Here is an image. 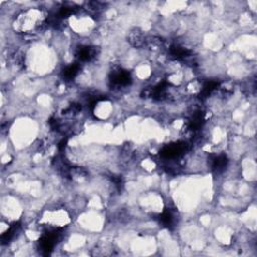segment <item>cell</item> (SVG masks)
I'll use <instances>...</instances> for the list:
<instances>
[{
  "label": "cell",
  "mask_w": 257,
  "mask_h": 257,
  "mask_svg": "<svg viewBox=\"0 0 257 257\" xmlns=\"http://www.w3.org/2000/svg\"><path fill=\"white\" fill-rule=\"evenodd\" d=\"M79 72H80V63L76 61L65 67L62 72V76L65 80H73L76 77Z\"/></svg>",
  "instance_id": "6"
},
{
  "label": "cell",
  "mask_w": 257,
  "mask_h": 257,
  "mask_svg": "<svg viewBox=\"0 0 257 257\" xmlns=\"http://www.w3.org/2000/svg\"><path fill=\"white\" fill-rule=\"evenodd\" d=\"M97 49L93 46L90 45H80L79 47L76 48V57L77 60V62L83 63V62H90L93 60L97 58Z\"/></svg>",
  "instance_id": "4"
},
{
  "label": "cell",
  "mask_w": 257,
  "mask_h": 257,
  "mask_svg": "<svg viewBox=\"0 0 257 257\" xmlns=\"http://www.w3.org/2000/svg\"><path fill=\"white\" fill-rule=\"evenodd\" d=\"M219 88V83L217 80H208L204 85L202 86L201 91H200V98L201 99H205L209 97L210 94Z\"/></svg>",
  "instance_id": "7"
},
{
  "label": "cell",
  "mask_w": 257,
  "mask_h": 257,
  "mask_svg": "<svg viewBox=\"0 0 257 257\" xmlns=\"http://www.w3.org/2000/svg\"><path fill=\"white\" fill-rule=\"evenodd\" d=\"M45 20V15L42 10L30 9L18 15L15 21V28L18 32L32 33V31L42 29Z\"/></svg>",
  "instance_id": "1"
},
{
  "label": "cell",
  "mask_w": 257,
  "mask_h": 257,
  "mask_svg": "<svg viewBox=\"0 0 257 257\" xmlns=\"http://www.w3.org/2000/svg\"><path fill=\"white\" fill-rule=\"evenodd\" d=\"M188 150V145L185 142H178L170 145H166L160 152V157L163 160H176L185 154Z\"/></svg>",
  "instance_id": "2"
},
{
  "label": "cell",
  "mask_w": 257,
  "mask_h": 257,
  "mask_svg": "<svg viewBox=\"0 0 257 257\" xmlns=\"http://www.w3.org/2000/svg\"><path fill=\"white\" fill-rule=\"evenodd\" d=\"M131 74L128 71L121 69V67L114 69L110 74V83L114 88H126L131 84Z\"/></svg>",
  "instance_id": "3"
},
{
  "label": "cell",
  "mask_w": 257,
  "mask_h": 257,
  "mask_svg": "<svg viewBox=\"0 0 257 257\" xmlns=\"http://www.w3.org/2000/svg\"><path fill=\"white\" fill-rule=\"evenodd\" d=\"M159 221L163 226L167 228H171L175 223V216L170 209H165L163 213L160 215Z\"/></svg>",
  "instance_id": "9"
},
{
  "label": "cell",
  "mask_w": 257,
  "mask_h": 257,
  "mask_svg": "<svg viewBox=\"0 0 257 257\" xmlns=\"http://www.w3.org/2000/svg\"><path fill=\"white\" fill-rule=\"evenodd\" d=\"M129 40L130 43L136 47H142L146 44V38L142 31H140L139 30H135L130 33Z\"/></svg>",
  "instance_id": "8"
},
{
  "label": "cell",
  "mask_w": 257,
  "mask_h": 257,
  "mask_svg": "<svg viewBox=\"0 0 257 257\" xmlns=\"http://www.w3.org/2000/svg\"><path fill=\"white\" fill-rule=\"evenodd\" d=\"M228 165V159L225 155H212L209 161V166L211 170L216 174H221Z\"/></svg>",
  "instance_id": "5"
}]
</instances>
